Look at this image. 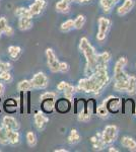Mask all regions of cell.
Segmentation results:
<instances>
[{
	"label": "cell",
	"instance_id": "obj_2",
	"mask_svg": "<svg viewBox=\"0 0 136 152\" xmlns=\"http://www.w3.org/2000/svg\"><path fill=\"white\" fill-rule=\"evenodd\" d=\"M79 50L85 58V74L90 76L96 69V53L86 38H81L79 41Z\"/></svg>",
	"mask_w": 136,
	"mask_h": 152
},
{
	"label": "cell",
	"instance_id": "obj_50",
	"mask_svg": "<svg viewBox=\"0 0 136 152\" xmlns=\"http://www.w3.org/2000/svg\"><path fill=\"white\" fill-rule=\"evenodd\" d=\"M0 151H1V150H0Z\"/></svg>",
	"mask_w": 136,
	"mask_h": 152
},
{
	"label": "cell",
	"instance_id": "obj_44",
	"mask_svg": "<svg viewBox=\"0 0 136 152\" xmlns=\"http://www.w3.org/2000/svg\"><path fill=\"white\" fill-rule=\"evenodd\" d=\"M55 152H68L67 149H56Z\"/></svg>",
	"mask_w": 136,
	"mask_h": 152
},
{
	"label": "cell",
	"instance_id": "obj_8",
	"mask_svg": "<svg viewBox=\"0 0 136 152\" xmlns=\"http://www.w3.org/2000/svg\"><path fill=\"white\" fill-rule=\"evenodd\" d=\"M103 104H106L108 111L113 114H116L120 111L121 107H122V100L119 97H115V96H109L108 99H105V102Z\"/></svg>",
	"mask_w": 136,
	"mask_h": 152
},
{
	"label": "cell",
	"instance_id": "obj_11",
	"mask_svg": "<svg viewBox=\"0 0 136 152\" xmlns=\"http://www.w3.org/2000/svg\"><path fill=\"white\" fill-rule=\"evenodd\" d=\"M135 5L134 0H124L123 4L117 9V13L119 16H124L132 10Z\"/></svg>",
	"mask_w": 136,
	"mask_h": 152
},
{
	"label": "cell",
	"instance_id": "obj_23",
	"mask_svg": "<svg viewBox=\"0 0 136 152\" xmlns=\"http://www.w3.org/2000/svg\"><path fill=\"white\" fill-rule=\"evenodd\" d=\"M7 52L12 60H17L21 55V48L19 46H10L7 49Z\"/></svg>",
	"mask_w": 136,
	"mask_h": 152
},
{
	"label": "cell",
	"instance_id": "obj_24",
	"mask_svg": "<svg viewBox=\"0 0 136 152\" xmlns=\"http://www.w3.org/2000/svg\"><path fill=\"white\" fill-rule=\"evenodd\" d=\"M33 86H32V83H31V80H21L17 83V90L21 92H26V91H29L31 90Z\"/></svg>",
	"mask_w": 136,
	"mask_h": 152
},
{
	"label": "cell",
	"instance_id": "obj_33",
	"mask_svg": "<svg viewBox=\"0 0 136 152\" xmlns=\"http://www.w3.org/2000/svg\"><path fill=\"white\" fill-rule=\"evenodd\" d=\"M90 118H91V116L88 115L87 113H86V111L77 114V119H78V121H80V122H87L90 120Z\"/></svg>",
	"mask_w": 136,
	"mask_h": 152
},
{
	"label": "cell",
	"instance_id": "obj_43",
	"mask_svg": "<svg viewBox=\"0 0 136 152\" xmlns=\"http://www.w3.org/2000/svg\"><path fill=\"white\" fill-rule=\"evenodd\" d=\"M109 151L110 152H119V150H118L117 148H115V147H110V148H109Z\"/></svg>",
	"mask_w": 136,
	"mask_h": 152
},
{
	"label": "cell",
	"instance_id": "obj_32",
	"mask_svg": "<svg viewBox=\"0 0 136 152\" xmlns=\"http://www.w3.org/2000/svg\"><path fill=\"white\" fill-rule=\"evenodd\" d=\"M0 80L4 82H10L12 80V75L9 71H2L0 72Z\"/></svg>",
	"mask_w": 136,
	"mask_h": 152
},
{
	"label": "cell",
	"instance_id": "obj_19",
	"mask_svg": "<svg viewBox=\"0 0 136 152\" xmlns=\"http://www.w3.org/2000/svg\"><path fill=\"white\" fill-rule=\"evenodd\" d=\"M70 0H59L56 3V10L57 12H60V13H67L70 9Z\"/></svg>",
	"mask_w": 136,
	"mask_h": 152
},
{
	"label": "cell",
	"instance_id": "obj_25",
	"mask_svg": "<svg viewBox=\"0 0 136 152\" xmlns=\"http://www.w3.org/2000/svg\"><path fill=\"white\" fill-rule=\"evenodd\" d=\"M96 114L98 115L100 118H103V119H107L109 117V114H110V112L108 111L107 107H106L105 104H102L100 105H98V107H96Z\"/></svg>",
	"mask_w": 136,
	"mask_h": 152
},
{
	"label": "cell",
	"instance_id": "obj_31",
	"mask_svg": "<svg viewBox=\"0 0 136 152\" xmlns=\"http://www.w3.org/2000/svg\"><path fill=\"white\" fill-rule=\"evenodd\" d=\"M14 14H15L17 18H21V16H33L31 12H29V9L26 8V7H17L15 11H14Z\"/></svg>",
	"mask_w": 136,
	"mask_h": 152
},
{
	"label": "cell",
	"instance_id": "obj_16",
	"mask_svg": "<svg viewBox=\"0 0 136 152\" xmlns=\"http://www.w3.org/2000/svg\"><path fill=\"white\" fill-rule=\"evenodd\" d=\"M121 145L132 152L136 151V141L132 137L123 136L122 138H121Z\"/></svg>",
	"mask_w": 136,
	"mask_h": 152
},
{
	"label": "cell",
	"instance_id": "obj_20",
	"mask_svg": "<svg viewBox=\"0 0 136 152\" xmlns=\"http://www.w3.org/2000/svg\"><path fill=\"white\" fill-rule=\"evenodd\" d=\"M118 0H100V5L102 7L104 12L109 13L112 10V8L116 5Z\"/></svg>",
	"mask_w": 136,
	"mask_h": 152
},
{
	"label": "cell",
	"instance_id": "obj_21",
	"mask_svg": "<svg viewBox=\"0 0 136 152\" xmlns=\"http://www.w3.org/2000/svg\"><path fill=\"white\" fill-rule=\"evenodd\" d=\"M81 140V136L78 133V131L76 129H72L70 131V133L68 135V138H67V141L69 144L71 145H75V144L79 143Z\"/></svg>",
	"mask_w": 136,
	"mask_h": 152
},
{
	"label": "cell",
	"instance_id": "obj_13",
	"mask_svg": "<svg viewBox=\"0 0 136 152\" xmlns=\"http://www.w3.org/2000/svg\"><path fill=\"white\" fill-rule=\"evenodd\" d=\"M2 126L5 127L6 129H11V130H17L19 129V124L16 121L15 118L11 116H4L2 119Z\"/></svg>",
	"mask_w": 136,
	"mask_h": 152
},
{
	"label": "cell",
	"instance_id": "obj_6",
	"mask_svg": "<svg viewBox=\"0 0 136 152\" xmlns=\"http://www.w3.org/2000/svg\"><path fill=\"white\" fill-rule=\"evenodd\" d=\"M46 59H47V64H48V67L50 69L51 72L53 73H57L59 72V65H60V62H59L58 58L55 55V52H54L53 49L48 48L46 50Z\"/></svg>",
	"mask_w": 136,
	"mask_h": 152
},
{
	"label": "cell",
	"instance_id": "obj_27",
	"mask_svg": "<svg viewBox=\"0 0 136 152\" xmlns=\"http://www.w3.org/2000/svg\"><path fill=\"white\" fill-rule=\"evenodd\" d=\"M86 21V18L85 15L79 14V15L76 16V18L74 19V28L75 29H81L85 26Z\"/></svg>",
	"mask_w": 136,
	"mask_h": 152
},
{
	"label": "cell",
	"instance_id": "obj_17",
	"mask_svg": "<svg viewBox=\"0 0 136 152\" xmlns=\"http://www.w3.org/2000/svg\"><path fill=\"white\" fill-rule=\"evenodd\" d=\"M40 102H41L42 111L46 113V114H51L55 110V99H44Z\"/></svg>",
	"mask_w": 136,
	"mask_h": 152
},
{
	"label": "cell",
	"instance_id": "obj_48",
	"mask_svg": "<svg viewBox=\"0 0 136 152\" xmlns=\"http://www.w3.org/2000/svg\"><path fill=\"white\" fill-rule=\"evenodd\" d=\"M70 1H71V2H72V0H70Z\"/></svg>",
	"mask_w": 136,
	"mask_h": 152
},
{
	"label": "cell",
	"instance_id": "obj_12",
	"mask_svg": "<svg viewBox=\"0 0 136 152\" xmlns=\"http://www.w3.org/2000/svg\"><path fill=\"white\" fill-rule=\"evenodd\" d=\"M33 16H21L18 18V28L23 31H29L33 28Z\"/></svg>",
	"mask_w": 136,
	"mask_h": 152
},
{
	"label": "cell",
	"instance_id": "obj_34",
	"mask_svg": "<svg viewBox=\"0 0 136 152\" xmlns=\"http://www.w3.org/2000/svg\"><path fill=\"white\" fill-rule=\"evenodd\" d=\"M56 99V94L55 92H52V91H46L44 92L43 94L40 95V102L44 99Z\"/></svg>",
	"mask_w": 136,
	"mask_h": 152
},
{
	"label": "cell",
	"instance_id": "obj_38",
	"mask_svg": "<svg viewBox=\"0 0 136 152\" xmlns=\"http://www.w3.org/2000/svg\"><path fill=\"white\" fill-rule=\"evenodd\" d=\"M3 34L5 36H7V37H11L14 34V29L12 28L11 26H9L8 24H7L6 28L3 29Z\"/></svg>",
	"mask_w": 136,
	"mask_h": 152
},
{
	"label": "cell",
	"instance_id": "obj_7",
	"mask_svg": "<svg viewBox=\"0 0 136 152\" xmlns=\"http://www.w3.org/2000/svg\"><path fill=\"white\" fill-rule=\"evenodd\" d=\"M31 83L33 88H36V89H45L49 84V80L44 72H38L32 78Z\"/></svg>",
	"mask_w": 136,
	"mask_h": 152
},
{
	"label": "cell",
	"instance_id": "obj_14",
	"mask_svg": "<svg viewBox=\"0 0 136 152\" xmlns=\"http://www.w3.org/2000/svg\"><path fill=\"white\" fill-rule=\"evenodd\" d=\"M110 60H111V54L109 52H103L101 54H96V68L107 67Z\"/></svg>",
	"mask_w": 136,
	"mask_h": 152
},
{
	"label": "cell",
	"instance_id": "obj_37",
	"mask_svg": "<svg viewBox=\"0 0 136 152\" xmlns=\"http://www.w3.org/2000/svg\"><path fill=\"white\" fill-rule=\"evenodd\" d=\"M70 67H69L68 63L66 62H60V65H59V72H62V73H67Z\"/></svg>",
	"mask_w": 136,
	"mask_h": 152
},
{
	"label": "cell",
	"instance_id": "obj_40",
	"mask_svg": "<svg viewBox=\"0 0 136 152\" xmlns=\"http://www.w3.org/2000/svg\"><path fill=\"white\" fill-rule=\"evenodd\" d=\"M68 84L69 83L66 81H61L60 83H58V85H57V89H58L59 91H63V90L67 87Z\"/></svg>",
	"mask_w": 136,
	"mask_h": 152
},
{
	"label": "cell",
	"instance_id": "obj_46",
	"mask_svg": "<svg viewBox=\"0 0 136 152\" xmlns=\"http://www.w3.org/2000/svg\"><path fill=\"white\" fill-rule=\"evenodd\" d=\"M1 36H2V33H1V31H0V38H1Z\"/></svg>",
	"mask_w": 136,
	"mask_h": 152
},
{
	"label": "cell",
	"instance_id": "obj_4",
	"mask_svg": "<svg viewBox=\"0 0 136 152\" xmlns=\"http://www.w3.org/2000/svg\"><path fill=\"white\" fill-rule=\"evenodd\" d=\"M118 133H119V130H118L117 126H115V125H108V126H106V128L104 129V131L101 134L105 145L109 146L111 144H113L116 141V139H117Z\"/></svg>",
	"mask_w": 136,
	"mask_h": 152
},
{
	"label": "cell",
	"instance_id": "obj_28",
	"mask_svg": "<svg viewBox=\"0 0 136 152\" xmlns=\"http://www.w3.org/2000/svg\"><path fill=\"white\" fill-rule=\"evenodd\" d=\"M74 92H75V87L71 84H68L67 87L63 90V94H64V97L68 100H72L73 99V95H74Z\"/></svg>",
	"mask_w": 136,
	"mask_h": 152
},
{
	"label": "cell",
	"instance_id": "obj_49",
	"mask_svg": "<svg viewBox=\"0 0 136 152\" xmlns=\"http://www.w3.org/2000/svg\"><path fill=\"white\" fill-rule=\"evenodd\" d=\"M118 1H119V0H118Z\"/></svg>",
	"mask_w": 136,
	"mask_h": 152
},
{
	"label": "cell",
	"instance_id": "obj_35",
	"mask_svg": "<svg viewBox=\"0 0 136 152\" xmlns=\"http://www.w3.org/2000/svg\"><path fill=\"white\" fill-rule=\"evenodd\" d=\"M6 107V111L8 109H13L14 112H15L16 109H17V104H16L15 100H14L13 99H8L5 102V107Z\"/></svg>",
	"mask_w": 136,
	"mask_h": 152
},
{
	"label": "cell",
	"instance_id": "obj_10",
	"mask_svg": "<svg viewBox=\"0 0 136 152\" xmlns=\"http://www.w3.org/2000/svg\"><path fill=\"white\" fill-rule=\"evenodd\" d=\"M46 7V1L45 0H35L33 3L29 5V12L32 13V15H39L42 11L45 9Z\"/></svg>",
	"mask_w": 136,
	"mask_h": 152
},
{
	"label": "cell",
	"instance_id": "obj_26",
	"mask_svg": "<svg viewBox=\"0 0 136 152\" xmlns=\"http://www.w3.org/2000/svg\"><path fill=\"white\" fill-rule=\"evenodd\" d=\"M73 28H74V19H67V20H65L64 23H61L60 26V31L62 33H69Z\"/></svg>",
	"mask_w": 136,
	"mask_h": 152
},
{
	"label": "cell",
	"instance_id": "obj_9",
	"mask_svg": "<svg viewBox=\"0 0 136 152\" xmlns=\"http://www.w3.org/2000/svg\"><path fill=\"white\" fill-rule=\"evenodd\" d=\"M35 126L39 131H43L49 122V118L46 116L43 111H37L34 116Z\"/></svg>",
	"mask_w": 136,
	"mask_h": 152
},
{
	"label": "cell",
	"instance_id": "obj_5",
	"mask_svg": "<svg viewBox=\"0 0 136 152\" xmlns=\"http://www.w3.org/2000/svg\"><path fill=\"white\" fill-rule=\"evenodd\" d=\"M99 28H98V34H96V40L103 42L107 37L109 29L111 28V20L109 18H106L102 16L99 18Z\"/></svg>",
	"mask_w": 136,
	"mask_h": 152
},
{
	"label": "cell",
	"instance_id": "obj_45",
	"mask_svg": "<svg viewBox=\"0 0 136 152\" xmlns=\"http://www.w3.org/2000/svg\"><path fill=\"white\" fill-rule=\"evenodd\" d=\"M2 111V102L0 100V112Z\"/></svg>",
	"mask_w": 136,
	"mask_h": 152
},
{
	"label": "cell",
	"instance_id": "obj_29",
	"mask_svg": "<svg viewBox=\"0 0 136 152\" xmlns=\"http://www.w3.org/2000/svg\"><path fill=\"white\" fill-rule=\"evenodd\" d=\"M26 138V143H28V145L29 147H35L37 145V141L38 140H37V136L34 132H32V131L28 132Z\"/></svg>",
	"mask_w": 136,
	"mask_h": 152
},
{
	"label": "cell",
	"instance_id": "obj_1",
	"mask_svg": "<svg viewBox=\"0 0 136 152\" xmlns=\"http://www.w3.org/2000/svg\"><path fill=\"white\" fill-rule=\"evenodd\" d=\"M110 81L107 67L96 68L90 76H86L78 81L77 88L85 94H100L104 87Z\"/></svg>",
	"mask_w": 136,
	"mask_h": 152
},
{
	"label": "cell",
	"instance_id": "obj_39",
	"mask_svg": "<svg viewBox=\"0 0 136 152\" xmlns=\"http://www.w3.org/2000/svg\"><path fill=\"white\" fill-rule=\"evenodd\" d=\"M7 20L5 18H0V31L3 34V29L6 28L7 26Z\"/></svg>",
	"mask_w": 136,
	"mask_h": 152
},
{
	"label": "cell",
	"instance_id": "obj_42",
	"mask_svg": "<svg viewBox=\"0 0 136 152\" xmlns=\"http://www.w3.org/2000/svg\"><path fill=\"white\" fill-rule=\"evenodd\" d=\"M90 1V0H72V2H76V3H86Z\"/></svg>",
	"mask_w": 136,
	"mask_h": 152
},
{
	"label": "cell",
	"instance_id": "obj_22",
	"mask_svg": "<svg viewBox=\"0 0 136 152\" xmlns=\"http://www.w3.org/2000/svg\"><path fill=\"white\" fill-rule=\"evenodd\" d=\"M126 92H127L129 95H134L136 94V76L129 75Z\"/></svg>",
	"mask_w": 136,
	"mask_h": 152
},
{
	"label": "cell",
	"instance_id": "obj_36",
	"mask_svg": "<svg viewBox=\"0 0 136 152\" xmlns=\"http://www.w3.org/2000/svg\"><path fill=\"white\" fill-rule=\"evenodd\" d=\"M11 68V64L9 62L0 61V72H2V71H9Z\"/></svg>",
	"mask_w": 136,
	"mask_h": 152
},
{
	"label": "cell",
	"instance_id": "obj_30",
	"mask_svg": "<svg viewBox=\"0 0 136 152\" xmlns=\"http://www.w3.org/2000/svg\"><path fill=\"white\" fill-rule=\"evenodd\" d=\"M0 144L1 145H8L9 141L8 138H7V132H6V128L3 126L0 127Z\"/></svg>",
	"mask_w": 136,
	"mask_h": 152
},
{
	"label": "cell",
	"instance_id": "obj_3",
	"mask_svg": "<svg viewBox=\"0 0 136 152\" xmlns=\"http://www.w3.org/2000/svg\"><path fill=\"white\" fill-rule=\"evenodd\" d=\"M128 63V60L126 57H121L118 59L114 66V79L115 81H121V80H128L129 75L125 72V67Z\"/></svg>",
	"mask_w": 136,
	"mask_h": 152
},
{
	"label": "cell",
	"instance_id": "obj_47",
	"mask_svg": "<svg viewBox=\"0 0 136 152\" xmlns=\"http://www.w3.org/2000/svg\"><path fill=\"white\" fill-rule=\"evenodd\" d=\"M134 114H135V116H136V107H135V111H134Z\"/></svg>",
	"mask_w": 136,
	"mask_h": 152
},
{
	"label": "cell",
	"instance_id": "obj_18",
	"mask_svg": "<svg viewBox=\"0 0 136 152\" xmlns=\"http://www.w3.org/2000/svg\"><path fill=\"white\" fill-rule=\"evenodd\" d=\"M7 132V138H8L9 144L11 145H17L21 141V135L17 132V130L6 129Z\"/></svg>",
	"mask_w": 136,
	"mask_h": 152
},
{
	"label": "cell",
	"instance_id": "obj_15",
	"mask_svg": "<svg viewBox=\"0 0 136 152\" xmlns=\"http://www.w3.org/2000/svg\"><path fill=\"white\" fill-rule=\"evenodd\" d=\"M90 143H91V145H93V150H96V151H101L106 147L105 143H104V141L102 139V135L101 134H96V136L91 137Z\"/></svg>",
	"mask_w": 136,
	"mask_h": 152
},
{
	"label": "cell",
	"instance_id": "obj_41",
	"mask_svg": "<svg viewBox=\"0 0 136 152\" xmlns=\"http://www.w3.org/2000/svg\"><path fill=\"white\" fill-rule=\"evenodd\" d=\"M4 92H5V85L2 82H0V96H2L4 94Z\"/></svg>",
	"mask_w": 136,
	"mask_h": 152
}]
</instances>
